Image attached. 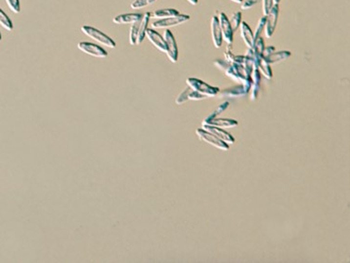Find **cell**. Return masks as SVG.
<instances>
[{"label":"cell","mask_w":350,"mask_h":263,"mask_svg":"<svg viewBox=\"0 0 350 263\" xmlns=\"http://www.w3.org/2000/svg\"><path fill=\"white\" fill-rule=\"evenodd\" d=\"M156 0H135L131 3L130 7L133 9H141L153 5Z\"/></svg>","instance_id":"obj_19"},{"label":"cell","mask_w":350,"mask_h":263,"mask_svg":"<svg viewBox=\"0 0 350 263\" xmlns=\"http://www.w3.org/2000/svg\"><path fill=\"white\" fill-rule=\"evenodd\" d=\"M142 14L140 13H126L120 14L113 18V23L116 24H134L142 18Z\"/></svg>","instance_id":"obj_11"},{"label":"cell","mask_w":350,"mask_h":263,"mask_svg":"<svg viewBox=\"0 0 350 263\" xmlns=\"http://www.w3.org/2000/svg\"><path fill=\"white\" fill-rule=\"evenodd\" d=\"M259 1H261V0H246V1H243L241 3V7L242 9H249L250 8H252L253 6H255L256 4H258Z\"/></svg>","instance_id":"obj_26"},{"label":"cell","mask_w":350,"mask_h":263,"mask_svg":"<svg viewBox=\"0 0 350 263\" xmlns=\"http://www.w3.org/2000/svg\"><path fill=\"white\" fill-rule=\"evenodd\" d=\"M204 129H207V130H212V131H215V132H218V136H219V139H221V140L225 141V142L231 141V142L233 143V139L229 136V134H228V133L224 132L223 130H220V129H219V128H217V127H209V128L204 127Z\"/></svg>","instance_id":"obj_21"},{"label":"cell","mask_w":350,"mask_h":263,"mask_svg":"<svg viewBox=\"0 0 350 263\" xmlns=\"http://www.w3.org/2000/svg\"><path fill=\"white\" fill-rule=\"evenodd\" d=\"M190 19L191 17L189 15L179 14L178 16H175V17L157 20L156 22L152 24V26L153 29L174 27V26H177L179 24H184L186 22H188Z\"/></svg>","instance_id":"obj_3"},{"label":"cell","mask_w":350,"mask_h":263,"mask_svg":"<svg viewBox=\"0 0 350 263\" xmlns=\"http://www.w3.org/2000/svg\"><path fill=\"white\" fill-rule=\"evenodd\" d=\"M261 1H262V7H263V14H264V16H266L269 12L270 9L272 8V6L274 5V3H273V0H261Z\"/></svg>","instance_id":"obj_24"},{"label":"cell","mask_w":350,"mask_h":263,"mask_svg":"<svg viewBox=\"0 0 350 263\" xmlns=\"http://www.w3.org/2000/svg\"><path fill=\"white\" fill-rule=\"evenodd\" d=\"M150 12H146L145 14H143L141 22H140V25L138 28V37H137V43L136 45L141 44V42L143 41V39L145 38L146 36V31L148 29V24H149V21H150Z\"/></svg>","instance_id":"obj_14"},{"label":"cell","mask_w":350,"mask_h":263,"mask_svg":"<svg viewBox=\"0 0 350 263\" xmlns=\"http://www.w3.org/2000/svg\"><path fill=\"white\" fill-rule=\"evenodd\" d=\"M280 1H281V0H273V3H274V4H276V5H279Z\"/></svg>","instance_id":"obj_30"},{"label":"cell","mask_w":350,"mask_h":263,"mask_svg":"<svg viewBox=\"0 0 350 263\" xmlns=\"http://www.w3.org/2000/svg\"><path fill=\"white\" fill-rule=\"evenodd\" d=\"M291 53L289 51H279V52H273L272 54L269 55L267 59H265L267 61V64H275V63H280L284 61L288 57H290Z\"/></svg>","instance_id":"obj_15"},{"label":"cell","mask_w":350,"mask_h":263,"mask_svg":"<svg viewBox=\"0 0 350 263\" xmlns=\"http://www.w3.org/2000/svg\"><path fill=\"white\" fill-rule=\"evenodd\" d=\"M179 15V11L175 9H157L155 11L152 12L150 15V18L162 20V19L170 18V17H175Z\"/></svg>","instance_id":"obj_13"},{"label":"cell","mask_w":350,"mask_h":263,"mask_svg":"<svg viewBox=\"0 0 350 263\" xmlns=\"http://www.w3.org/2000/svg\"><path fill=\"white\" fill-rule=\"evenodd\" d=\"M145 37H147L149 41L157 49H159L162 52H166V53L167 52L166 40L159 33H157L156 31H154L153 29L148 28Z\"/></svg>","instance_id":"obj_8"},{"label":"cell","mask_w":350,"mask_h":263,"mask_svg":"<svg viewBox=\"0 0 350 263\" xmlns=\"http://www.w3.org/2000/svg\"><path fill=\"white\" fill-rule=\"evenodd\" d=\"M274 51H275V48H274V47H271V46H268V47L264 48L263 53H262V57H263L264 59H267V57H268L269 55L272 54Z\"/></svg>","instance_id":"obj_27"},{"label":"cell","mask_w":350,"mask_h":263,"mask_svg":"<svg viewBox=\"0 0 350 263\" xmlns=\"http://www.w3.org/2000/svg\"><path fill=\"white\" fill-rule=\"evenodd\" d=\"M231 1L234 2V3H238V4H241L243 2V0H231Z\"/></svg>","instance_id":"obj_29"},{"label":"cell","mask_w":350,"mask_h":263,"mask_svg":"<svg viewBox=\"0 0 350 263\" xmlns=\"http://www.w3.org/2000/svg\"><path fill=\"white\" fill-rule=\"evenodd\" d=\"M81 31L83 32L86 36L92 38L93 40L97 41L98 43L102 44V46H105V47L110 48H114L116 47L115 42L111 39V37H108L107 35L102 33V31H100V30H98L96 28L85 25V26L81 28Z\"/></svg>","instance_id":"obj_1"},{"label":"cell","mask_w":350,"mask_h":263,"mask_svg":"<svg viewBox=\"0 0 350 263\" xmlns=\"http://www.w3.org/2000/svg\"><path fill=\"white\" fill-rule=\"evenodd\" d=\"M241 12L237 11L232 14L231 20H229V22L231 24V29L233 32L237 31V29L239 28L241 23Z\"/></svg>","instance_id":"obj_20"},{"label":"cell","mask_w":350,"mask_h":263,"mask_svg":"<svg viewBox=\"0 0 350 263\" xmlns=\"http://www.w3.org/2000/svg\"><path fill=\"white\" fill-rule=\"evenodd\" d=\"M211 33H212V39L214 42V46L217 48H219L223 42L221 30L219 26V21L218 16H213L211 21Z\"/></svg>","instance_id":"obj_9"},{"label":"cell","mask_w":350,"mask_h":263,"mask_svg":"<svg viewBox=\"0 0 350 263\" xmlns=\"http://www.w3.org/2000/svg\"><path fill=\"white\" fill-rule=\"evenodd\" d=\"M278 15H279V5L274 4L269 10V12L266 15V24L264 29H265V35L267 38H270L274 34L277 21H278Z\"/></svg>","instance_id":"obj_4"},{"label":"cell","mask_w":350,"mask_h":263,"mask_svg":"<svg viewBox=\"0 0 350 263\" xmlns=\"http://www.w3.org/2000/svg\"><path fill=\"white\" fill-rule=\"evenodd\" d=\"M187 83L193 91H197L205 97H213L217 95L219 91L218 88H214L212 86H209L206 83L196 78H189Z\"/></svg>","instance_id":"obj_2"},{"label":"cell","mask_w":350,"mask_h":263,"mask_svg":"<svg viewBox=\"0 0 350 263\" xmlns=\"http://www.w3.org/2000/svg\"><path fill=\"white\" fill-rule=\"evenodd\" d=\"M258 69V70H260L261 73H262L263 75H265L268 79H270V78L272 77V73H271L269 64H267V61H266L263 57H261V59H260Z\"/></svg>","instance_id":"obj_17"},{"label":"cell","mask_w":350,"mask_h":263,"mask_svg":"<svg viewBox=\"0 0 350 263\" xmlns=\"http://www.w3.org/2000/svg\"><path fill=\"white\" fill-rule=\"evenodd\" d=\"M77 48L84 53L96 58H106L108 56V52L105 49L100 46L89 42H79Z\"/></svg>","instance_id":"obj_5"},{"label":"cell","mask_w":350,"mask_h":263,"mask_svg":"<svg viewBox=\"0 0 350 263\" xmlns=\"http://www.w3.org/2000/svg\"><path fill=\"white\" fill-rule=\"evenodd\" d=\"M190 4H192V5H197L198 4V0H187Z\"/></svg>","instance_id":"obj_28"},{"label":"cell","mask_w":350,"mask_h":263,"mask_svg":"<svg viewBox=\"0 0 350 263\" xmlns=\"http://www.w3.org/2000/svg\"><path fill=\"white\" fill-rule=\"evenodd\" d=\"M189 91H190V87H189L188 89H186L185 91H183V92H181V93L178 95V97H177L176 100H175V102H176L177 104H181V103H183L186 100H188V93H189Z\"/></svg>","instance_id":"obj_25"},{"label":"cell","mask_w":350,"mask_h":263,"mask_svg":"<svg viewBox=\"0 0 350 263\" xmlns=\"http://www.w3.org/2000/svg\"><path fill=\"white\" fill-rule=\"evenodd\" d=\"M9 9L14 12V13H19L21 11V7H20V2L19 0H5Z\"/></svg>","instance_id":"obj_23"},{"label":"cell","mask_w":350,"mask_h":263,"mask_svg":"<svg viewBox=\"0 0 350 263\" xmlns=\"http://www.w3.org/2000/svg\"><path fill=\"white\" fill-rule=\"evenodd\" d=\"M265 24H266V16H263L262 18L258 21V26H257L256 30H255V33H254L255 40H256L257 38H258V37H261V32L264 30Z\"/></svg>","instance_id":"obj_22"},{"label":"cell","mask_w":350,"mask_h":263,"mask_svg":"<svg viewBox=\"0 0 350 263\" xmlns=\"http://www.w3.org/2000/svg\"><path fill=\"white\" fill-rule=\"evenodd\" d=\"M1 39H2V37H1V33H0V41H1Z\"/></svg>","instance_id":"obj_31"},{"label":"cell","mask_w":350,"mask_h":263,"mask_svg":"<svg viewBox=\"0 0 350 263\" xmlns=\"http://www.w3.org/2000/svg\"><path fill=\"white\" fill-rule=\"evenodd\" d=\"M0 24L2 27L8 31H11L13 29V24H12L10 19L1 9H0Z\"/></svg>","instance_id":"obj_18"},{"label":"cell","mask_w":350,"mask_h":263,"mask_svg":"<svg viewBox=\"0 0 350 263\" xmlns=\"http://www.w3.org/2000/svg\"><path fill=\"white\" fill-rule=\"evenodd\" d=\"M219 26L221 30L222 37L224 41L229 46L232 45L233 42V31L231 29V24L229 22V19L226 16L224 12H220L219 16Z\"/></svg>","instance_id":"obj_7"},{"label":"cell","mask_w":350,"mask_h":263,"mask_svg":"<svg viewBox=\"0 0 350 263\" xmlns=\"http://www.w3.org/2000/svg\"><path fill=\"white\" fill-rule=\"evenodd\" d=\"M240 29H241V36L244 44L248 48L252 49L254 48V44H255L254 33L252 32V30L250 29L248 24L245 22L241 23Z\"/></svg>","instance_id":"obj_10"},{"label":"cell","mask_w":350,"mask_h":263,"mask_svg":"<svg viewBox=\"0 0 350 263\" xmlns=\"http://www.w3.org/2000/svg\"><path fill=\"white\" fill-rule=\"evenodd\" d=\"M248 89L245 88L243 85L241 86H237L234 87L230 90H226L222 92L223 96H228V97H236V96H242L244 94H246L248 92Z\"/></svg>","instance_id":"obj_16"},{"label":"cell","mask_w":350,"mask_h":263,"mask_svg":"<svg viewBox=\"0 0 350 263\" xmlns=\"http://www.w3.org/2000/svg\"><path fill=\"white\" fill-rule=\"evenodd\" d=\"M197 134H198V136L200 137L201 139H203V141L208 142V143H211V144L216 146V147H218V148L224 149V150H228V149H229V146L224 144L217 137H214L212 134L207 133V132H205V131H202V129H198V130H197Z\"/></svg>","instance_id":"obj_12"},{"label":"cell","mask_w":350,"mask_h":263,"mask_svg":"<svg viewBox=\"0 0 350 263\" xmlns=\"http://www.w3.org/2000/svg\"><path fill=\"white\" fill-rule=\"evenodd\" d=\"M164 38L166 40V46H167L166 55H167L168 59L172 63H176L177 58H178V49H177L175 37L170 30H166L165 35H164Z\"/></svg>","instance_id":"obj_6"}]
</instances>
